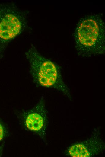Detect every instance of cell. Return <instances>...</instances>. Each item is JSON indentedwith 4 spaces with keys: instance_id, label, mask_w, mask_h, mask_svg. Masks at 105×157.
<instances>
[{
    "instance_id": "1",
    "label": "cell",
    "mask_w": 105,
    "mask_h": 157,
    "mask_svg": "<svg viewBox=\"0 0 105 157\" xmlns=\"http://www.w3.org/2000/svg\"><path fill=\"white\" fill-rule=\"evenodd\" d=\"M25 54L30 64V73L37 84L56 89L71 99L70 89L54 63L41 55L32 44Z\"/></svg>"
},
{
    "instance_id": "2",
    "label": "cell",
    "mask_w": 105,
    "mask_h": 157,
    "mask_svg": "<svg viewBox=\"0 0 105 157\" xmlns=\"http://www.w3.org/2000/svg\"><path fill=\"white\" fill-rule=\"evenodd\" d=\"M104 29L101 19L95 16L87 18L80 24L75 34V47L79 56L89 57L103 53Z\"/></svg>"
},
{
    "instance_id": "3",
    "label": "cell",
    "mask_w": 105,
    "mask_h": 157,
    "mask_svg": "<svg viewBox=\"0 0 105 157\" xmlns=\"http://www.w3.org/2000/svg\"><path fill=\"white\" fill-rule=\"evenodd\" d=\"M27 14L14 3L0 4V56L27 26Z\"/></svg>"
},
{
    "instance_id": "4",
    "label": "cell",
    "mask_w": 105,
    "mask_h": 157,
    "mask_svg": "<svg viewBox=\"0 0 105 157\" xmlns=\"http://www.w3.org/2000/svg\"><path fill=\"white\" fill-rule=\"evenodd\" d=\"M47 111L45 98L42 96L33 107L24 110L20 116L24 127L42 139H45L48 125Z\"/></svg>"
},
{
    "instance_id": "5",
    "label": "cell",
    "mask_w": 105,
    "mask_h": 157,
    "mask_svg": "<svg viewBox=\"0 0 105 157\" xmlns=\"http://www.w3.org/2000/svg\"><path fill=\"white\" fill-rule=\"evenodd\" d=\"M105 144L101 139L99 128L94 129L87 139L75 143L67 149L65 153L72 157H92L103 153Z\"/></svg>"
},
{
    "instance_id": "6",
    "label": "cell",
    "mask_w": 105,
    "mask_h": 157,
    "mask_svg": "<svg viewBox=\"0 0 105 157\" xmlns=\"http://www.w3.org/2000/svg\"><path fill=\"white\" fill-rule=\"evenodd\" d=\"M6 134V128L0 118V142L5 137Z\"/></svg>"
},
{
    "instance_id": "7",
    "label": "cell",
    "mask_w": 105,
    "mask_h": 157,
    "mask_svg": "<svg viewBox=\"0 0 105 157\" xmlns=\"http://www.w3.org/2000/svg\"><path fill=\"white\" fill-rule=\"evenodd\" d=\"M4 143H3L1 146H0V157L2 155V152L3 149Z\"/></svg>"
}]
</instances>
